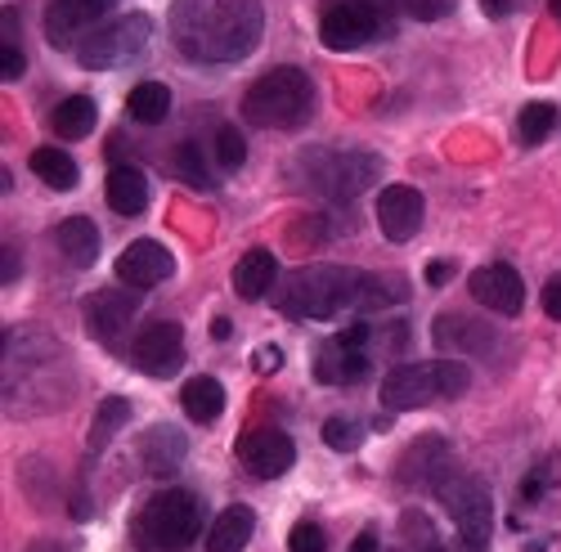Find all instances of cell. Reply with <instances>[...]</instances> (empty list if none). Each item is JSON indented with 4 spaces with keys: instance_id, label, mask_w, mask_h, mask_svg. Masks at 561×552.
<instances>
[{
    "instance_id": "1",
    "label": "cell",
    "mask_w": 561,
    "mask_h": 552,
    "mask_svg": "<svg viewBox=\"0 0 561 552\" xmlns=\"http://www.w3.org/2000/svg\"><path fill=\"white\" fill-rule=\"evenodd\" d=\"M261 0H175L171 5L175 50L194 64H239L261 45Z\"/></svg>"
},
{
    "instance_id": "2",
    "label": "cell",
    "mask_w": 561,
    "mask_h": 552,
    "mask_svg": "<svg viewBox=\"0 0 561 552\" xmlns=\"http://www.w3.org/2000/svg\"><path fill=\"white\" fill-rule=\"evenodd\" d=\"M359 292H364V274L351 265H310L301 274H293L288 288L278 292V310L284 314H301V319H333L342 310H359Z\"/></svg>"
},
{
    "instance_id": "3",
    "label": "cell",
    "mask_w": 561,
    "mask_h": 552,
    "mask_svg": "<svg viewBox=\"0 0 561 552\" xmlns=\"http://www.w3.org/2000/svg\"><path fill=\"white\" fill-rule=\"evenodd\" d=\"M243 117L261 130H297L314 117V81L301 68H274L243 95Z\"/></svg>"
},
{
    "instance_id": "4",
    "label": "cell",
    "mask_w": 561,
    "mask_h": 552,
    "mask_svg": "<svg viewBox=\"0 0 561 552\" xmlns=\"http://www.w3.org/2000/svg\"><path fill=\"white\" fill-rule=\"evenodd\" d=\"M467 387H472V368L462 359H423V364L391 368L378 395L391 413H409V409H427L436 400H458Z\"/></svg>"
},
{
    "instance_id": "5",
    "label": "cell",
    "mask_w": 561,
    "mask_h": 552,
    "mask_svg": "<svg viewBox=\"0 0 561 552\" xmlns=\"http://www.w3.org/2000/svg\"><path fill=\"white\" fill-rule=\"evenodd\" d=\"M198 530H203V513L190 490H162L135 517V539L145 552H184L198 539Z\"/></svg>"
},
{
    "instance_id": "6",
    "label": "cell",
    "mask_w": 561,
    "mask_h": 552,
    "mask_svg": "<svg viewBox=\"0 0 561 552\" xmlns=\"http://www.w3.org/2000/svg\"><path fill=\"white\" fill-rule=\"evenodd\" d=\"M306 166V184L319 189L323 198H355L359 189H368L373 180H378V158L373 153H346V149H310L301 158Z\"/></svg>"
},
{
    "instance_id": "7",
    "label": "cell",
    "mask_w": 561,
    "mask_h": 552,
    "mask_svg": "<svg viewBox=\"0 0 561 552\" xmlns=\"http://www.w3.org/2000/svg\"><path fill=\"white\" fill-rule=\"evenodd\" d=\"M436 494H440V503H445V513L454 517L462 543L472 548V552H481V548L490 543V530H494V503H490L485 481L454 472V476H445V481L436 485Z\"/></svg>"
},
{
    "instance_id": "8",
    "label": "cell",
    "mask_w": 561,
    "mask_h": 552,
    "mask_svg": "<svg viewBox=\"0 0 561 552\" xmlns=\"http://www.w3.org/2000/svg\"><path fill=\"white\" fill-rule=\"evenodd\" d=\"M391 32V14L373 0H342V5L323 10L319 19V41L323 50H359L368 41H382Z\"/></svg>"
},
{
    "instance_id": "9",
    "label": "cell",
    "mask_w": 561,
    "mask_h": 552,
    "mask_svg": "<svg viewBox=\"0 0 561 552\" xmlns=\"http://www.w3.org/2000/svg\"><path fill=\"white\" fill-rule=\"evenodd\" d=\"M149 36H153V23L145 14H126V19L108 23V27H95L77 45L81 68H122V64H130L139 50H145Z\"/></svg>"
},
{
    "instance_id": "10",
    "label": "cell",
    "mask_w": 561,
    "mask_h": 552,
    "mask_svg": "<svg viewBox=\"0 0 561 552\" xmlns=\"http://www.w3.org/2000/svg\"><path fill=\"white\" fill-rule=\"evenodd\" d=\"M130 364L139 368V373H149V378L180 373V364H184V329L175 324V319H153L149 329H139V337L130 346Z\"/></svg>"
},
{
    "instance_id": "11",
    "label": "cell",
    "mask_w": 561,
    "mask_h": 552,
    "mask_svg": "<svg viewBox=\"0 0 561 552\" xmlns=\"http://www.w3.org/2000/svg\"><path fill=\"white\" fill-rule=\"evenodd\" d=\"M239 458H243V468L256 481H274V476H284L293 468L297 445H293V436H284L278 427H261V432H248L239 440Z\"/></svg>"
},
{
    "instance_id": "12",
    "label": "cell",
    "mask_w": 561,
    "mask_h": 552,
    "mask_svg": "<svg viewBox=\"0 0 561 552\" xmlns=\"http://www.w3.org/2000/svg\"><path fill=\"white\" fill-rule=\"evenodd\" d=\"M81 314H85L90 337H100L104 346H117V337L126 333V324L135 319V297H130V292H117V288L90 292V297L81 301Z\"/></svg>"
},
{
    "instance_id": "13",
    "label": "cell",
    "mask_w": 561,
    "mask_h": 552,
    "mask_svg": "<svg viewBox=\"0 0 561 552\" xmlns=\"http://www.w3.org/2000/svg\"><path fill=\"white\" fill-rule=\"evenodd\" d=\"M171 274H175V256L153 239H139L117 256V279L130 288H158Z\"/></svg>"
},
{
    "instance_id": "14",
    "label": "cell",
    "mask_w": 561,
    "mask_h": 552,
    "mask_svg": "<svg viewBox=\"0 0 561 552\" xmlns=\"http://www.w3.org/2000/svg\"><path fill=\"white\" fill-rule=\"evenodd\" d=\"M467 288H472V297L494 314H522V306H526V284L512 265H481Z\"/></svg>"
},
{
    "instance_id": "15",
    "label": "cell",
    "mask_w": 561,
    "mask_h": 552,
    "mask_svg": "<svg viewBox=\"0 0 561 552\" xmlns=\"http://www.w3.org/2000/svg\"><path fill=\"white\" fill-rule=\"evenodd\" d=\"M423 194L413 189V184H391V189L378 194V225L391 243H404L413 239L417 229H423Z\"/></svg>"
},
{
    "instance_id": "16",
    "label": "cell",
    "mask_w": 561,
    "mask_h": 552,
    "mask_svg": "<svg viewBox=\"0 0 561 552\" xmlns=\"http://www.w3.org/2000/svg\"><path fill=\"white\" fill-rule=\"evenodd\" d=\"M117 0H50V10H45V41L68 50L77 41L81 27H90L95 19H104Z\"/></svg>"
},
{
    "instance_id": "17",
    "label": "cell",
    "mask_w": 561,
    "mask_h": 552,
    "mask_svg": "<svg viewBox=\"0 0 561 552\" xmlns=\"http://www.w3.org/2000/svg\"><path fill=\"white\" fill-rule=\"evenodd\" d=\"M368 373H373L368 350L346 346L342 337H333L329 346H319V355H314V378L329 382V387H355V382H364Z\"/></svg>"
},
{
    "instance_id": "18",
    "label": "cell",
    "mask_w": 561,
    "mask_h": 552,
    "mask_svg": "<svg viewBox=\"0 0 561 552\" xmlns=\"http://www.w3.org/2000/svg\"><path fill=\"white\" fill-rule=\"evenodd\" d=\"M104 194L117 216H139L149 207V175L139 166H113L104 180Z\"/></svg>"
},
{
    "instance_id": "19",
    "label": "cell",
    "mask_w": 561,
    "mask_h": 552,
    "mask_svg": "<svg viewBox=\"0 0 561 552\" xmlns=\"http://www.w3.org/2000/svg\"><path fill=\"white\" fill-rule=\"evenodd\" d=\"M440 350H490L494 346V329L481 324V319H467V314H445L436 319L432 329Z\"/></svg>"
},
{
    "instance_id": "20",
    "label": "cell",
    "mask_w": 561,
    "mask_h": 552,
    "mask_svg": "<svg viewBox=\"0 0 561 552\" xmlns=\"http://www.w3.org/2000/svg\"><path fill=\"white\" fill-rule=\"evenodd\" d=\"M274 279H278V261L265 248H252L239 265H233V292H239L243 301H261L274 288Z\"/></svg>"
},
{
    "instance_id": "21",
    "label": "cell",
    "mask_w": 561,
    "mask_h": 552,
    "mask_svg": "<svg viewBox=\"0 0 561 552\" xmlns=\"http://www.w3.org/2000/svg\"><path fill=\"white\" fill-rule=\"evenodd\" d=\"M55 243H59L64 261L85 269V265H95V256H100V229H95V220H85V216H68L55 229Z\"/></svg>"
},
{
    "instance_id": "22",
    "label": "cell",
    "mask_w": 561,
    "mask_h": 552,
    "mask_svg": "<svg viewBox=\"0 0 561 552\" xmlns=\"http://www.w3.org/2000/svg\"><path fill=\"white\" fill-rule=\"evenodd\" d=\"M256 517L252 508H225L207 530V552H243L252 543Z\"/></svg>"
},
{
    "instance_id": "23",
    "label": "cell",
    "mask_w": 561,
    "mask_h": 552,
    "mask_svg": "<svg viewBox=\"0 0 561 552\" xmlns=\"http://www.w3.org/2000/svg\"><path fill=\"white\" fill-rule=\"evenodd\" d=\"M180 409L190 413L194 423H216L220 413H225V387L216 378L198 373V378H190V382L180 387Z\"/></svg>"
},
{
    "instance_id": "24",
    "label": "cell",
    "mask_w": 561,
    "mask_h": 552,
    "mask_svg": "<svg viewBox=\"0 0 561 552\" xmlns=\"http://www.w3.org/2000/svg\"><path fill=\"white\" fill-rule=\"evenodd\" d=\"M50 122H55V135H64V140H85V135L95 130V122H100V108H95L90 95H72V100H64L55 108Z\"/></svg>"
},
{
    "instance_id": "25",
    "label": "cell",
    "mask_w": 561,
    "mask_h": 552,
    "mask_svg": "<svg viewBox=\"0 0 561 552\" xmlns=\"http://www.w3.org/2000/svg\"><path fill=\"white\" fill-rule=\"evenodd\" d=\"M409 301V284L400 274H364V292H359V310L364 314H378V310H391Z\"/></svg>"
},
{
    "instance_id": "26",
    "label": "cell",
    "mask_w": 561,
    "mask_h": 552,
    "mask_svg": "<svg viewBox=\"0 0 561 552\" xmlns=\"http://www.w3.org/2000/svg\"><path fill=\"white\" fill-rule=\"evenodd\" d=\"M126 113H130L135 122H145V126L162 122V117L171 113V90H167L162 81H139L130 95H126Z\"/></svg>"
},
{
    "instance_id": "27",
    "label": "cell",
    "mask_w": 561,
    "mask_h": 552,
    "mask_svg": "<svg viewBox=\"0 0 561 552\" xmlns=\"http://www.w3.org/2000/svg\"><path fill=\"white\" fill-rule=\"evenodd\" d=\"M32 171H36L45 184H50V189H59V194L77 189V180H81L77 162H72L64 149H36V153H32Z\"/></svg>"
},
{
    "instance_id": "28",
    "label": "cell",
    "mask_w": 561,
    "mask_h": 552,
    "mask_svg": "<svg viewBox=\"0 0 561 552\" xmlns=\"http://www.w3.org/2000/svg\"><path fill=\"white\" fill-rule=\"evenodd\" d=\"M130 423V400H122V395H108L104 404H100V413H95V432H90V449H104L122 427Z\"/></svg>"
},
{
    "instance_id": "29",
    "label": "cell",
    "mask_w": 561,
    "mask_h": 552,
    "mask_svg": "<svg viewBox=\"0 0 561 552\" xmlns=\"http://www.w3.org/2000/svg\"><path fill=\"white\" fill-rule=\"evenodd\" d=\"M561 113L552 104H526L522 117H517V135H522V145H543L548 135L557 130Z\"/></svg>"
},
{
    "instance_id": "30",
    "label": "cell",
    "mask_w": 561,
    "mask_h": 552,
    "mask_svg": "<svg viewBox=\"0 0 561 552\" xmlns=\"http://www.w3.org/2000/svg\"><path fill=\"white\" fill-rule=\"evenodd\" d=\"M175 175H180L184 184H194V189H216V175L207 171V162H203V149H198L194 140L175 149Z\"/></svg>"
},
{
    "instance_id": "31",
    "label": "cell",
    "mask_w": 561,
    "mask_h": 552,
    "mask_svg": "<svg viewBox=\"0 0 561 552\" xmlns=\"http://www.w3.org/2000/svg\"><path fill=\"white\" fill-rule=\"evenodd\" d=\"M216 158H220V166L225 171H239L243 162H248V140L233 126H220L216 130Z\"/></svg>"
},
{
    "instance_id": "32",
    "label": "cell",
    "mask_w": 561,
    "mask_h": 552,
    "mask_svg": "<svg viewBox=\"0 0 561 552\" xmlns=\"http://www.w3.org/2000/svg\"><path fill=\"white\" fill-rule=\"evenodd\" d=\"M359 440H364V427L355 418H329V423H323V445H329V449L351 453V449H359Z\"/></svg>"
},
{
    "instance_id": "33",
    "label": "cell",
    "mask_w": 561,
    "mask_h": 552,
    "mask_svg": "<svg viewBox=\"0 0 561 552\" xmlns=\"http://www.w3.org/2000/svg\"><path fill=\"white\" fill-rule=\"evenodd\" d=\"M288 552H329V534L314 521H297L288 530Z\"/></svg>"
},
{
    "instance_id": "34",
    "label": "cell",
    "mask_w": 561,
    "mask_h": 552,
    "mask_svg": "<svg viewBox=\"0 0 561 552\" xmlns=\"http://www.w3.org/2000/svg\"><path fill=\"white\" fill-rule=\"evenodd\" d=\"M23 68H27L23 50H14V45L5 41V50H0V77H5V81H19V77H23Z\"/></svg>"
},
{
    "instance_id": "35",
    "label": "cell",
    "mask_w": 561,
    "mask_h": 552,
    "mask_svg": "<svg viewBox=\"0 0 561 552\" xmlns=\"http://www.w3.org/2000/svg\"><path fill=\"white\" fill-rule=\"evenodd\" d=\"M543 314L548 319H561V274H552L548 288H543Z\"/></svg>"
},
{
    "instance_id": "36",
    "label": "cell",
    "mask_w": 561,
    "mask_h": 552,
    "mask_svg": "<svg viewBox=\"0 0 561 552\" xmlns=\"http://www.w3.org/2000/svg\"><path fill=\"white\" fill-rule=\"evenodd\" d=\"M278 364H284V355H278V346H261V350L252 355V368H256V373H274Z\"/></svg>"
},
{
    "instance_id": "37",
    "label": "cell",
    "mask_w": 561,
    "mask_h": 552,
    "mask_svg": "<svg viewBox=\"0 0 561 552\" xmlns=\"http://www.w3.org/2000/svg\"><path fill=\"white\" fill-rule=\"evenodd\" d=\"M454 279V261H427V284L432 288H445Z\"/></svg>"
},
{
    "instance_id": "38",
    "label": "cell",
    "mask_w": 561,
    "mask_h": 552,
    "mask_svg": "<svg viewBox=\"0 0 561 552\" xmlns=\"http://www.w3.org/2000/svg\"><path fill=\"white\" fill-rule=\"evenodd\" d=\"M526 5V0H481V10L490 14V19H507V14H517Z\"/></svg>"
},
{
    "instance_id": "39",
    "label": "cell",
    "mask_w": 561,
    "mask_h": 552,
    "mask_svg": "<svg viewBox=\"0 0 561 552\" xmlns=\"http://www.w3.org/2000/svg\"><path fill=\"white\" fill-rule=\"evenodd\" d=\"M543 481H548V472H535V476H526V485H522L526 503H539V494H543Z\"/></svg>"
},
{
    "instance_id": "40",
    "label": "cell",
    "mask_w": 561,
    "mask_h": 552,
    "mask_svg": "<svg viewBox=\"0 0 561 552\" xmlns=\"http://www.w3.org/2000/svg\"><path fill=\"white\" fill-rule=\"evenodd\" d=\"M0 274H5V284H14V274H19V256L5 248V252H0Z\"/></svg>"
},
{
    "instance_id": "41",
    "label": "cell",
    "mask_w": 561,
    "mask_h": 552,
    "mask_svg": "<svg viewBox=\"0 0 561 552\" xmlns=\"http://www.w3.org/2000/svg\"><path fill=\"white\" fill-rule=\"evenodd\" d=\"M351 552H378V530H364V534L351 543Z\"/></svg>"
},
{
    "instance_id": "42",
    "label": "cell",
    "mask_w": 561,
    "mask_h": 552,
    "mask_svg": "<svg viewBox=\"0 0 561 552\" xmlns=\"http://www.w3.org/2000/svg\"><path fill=\"white\" fill-rule=\"evenodd\" d=\"M211 337H216V342L229 337V319H211Z\"/></svg>"
},
{
    "instance_id": "43",
    "label": "cell",
    "mask_w": 561,
    "mask_h": 552,
    "mask_svg": "<svg viewBox=\"0 0 561 552\" xmlns=\"http://www.w3.org/2000/svg\"><path fill=\"white\" fill-rule=\"evenodd\" d=\"M552 14H557V19H561V0H552Z\"/></svg>"
},
{
    "instance_id": "44",
    "label": "cell",
    "mask_w": 561,
    "mask_h": 552,
    "mask_svg": "<svg viewBox=\"0 0 561 552\" xmlns=\"http://www.w3.org/2000/svg\"><path fill=\"white\" fill-rule=\"evenodd\" d=\"M423 552H445V548H440V543H432V548H423Z\"/></svg>"
}]
</instances>
